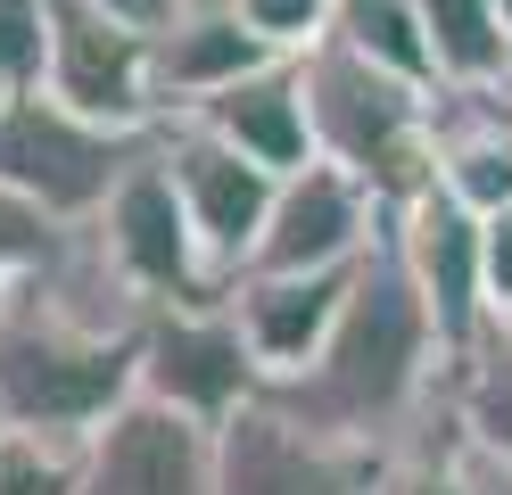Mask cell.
<instances>
[{
	"label": "cell",
	"mask_w": 512,
	"mask_h": 495,
	"mask_svg": "<svg viewBox=\"0 0 512 495\" xmlns=\"http://www.w3.org/2000/svg\"><path fill=\"white\" fill-rule=\"evenodd\" d=\"M141 322L149 306L108 273V256L75 223V240L42 273L0 289V421L91 438L133 396Z\"/></svg>",
	"instance_id": "obj_1"
},
{
	"label": "cell",
	"mask_w": 512,
	"mask_h": 495,
	"mask_svg": "<svg viewBox=\"0 0 512 495\" xmlns=\"http://www.w3.org/2000/svg\"><path fill=\"white\" fill-rule=\"evenodd\" d=\"M446 372H455V347L438 339V322L422 314L413 281L397 273L389 240H380L356 281H347V306L331 322L323 355L306 363L298 380L265 388L290 421L323 429L339 446H364V454H397L413 438L455 421L446 405Z\"/></svg>",
	"instance_id": "obj_2"
},
{
	"label": "cell",
	"mask_w": 512,
	"mask_h": 495,
	"mask_svg": "<svg viewBox=\"0 0 512 495\" xmlns=\"http://www.w3.org/2000/svg\"><path fill=\"white\" fill-rule=\"evenodd\" d=\"M298 91H306V132L314 157L356 174L380 207H405V198L438 190V141H430V99L438 83L389 75V66L356 58L347 42H314L298 58Z\"/></svg>",
	"instance_id": "obj_3"
},
{
	"label": "cell",
	"mask_w": 512,
	"mask_h": 495,
	"mask_svg": "<svg viewBox=\"0 0 512 495\" xmlns=\"http://www.w3.org/2000/svg\"><path fill=\"white\" fill-rule=\"evenodd\" d=\"M83 231H91V248L108 256V273L133 289L141 306H207V297L232 289L207 264L199 231H190V215H182V190L166 174V157H157V132H149V149L116 174V190L100 198V215H91Z\"/></svg>",
	"instance_id": "obj_4"
},
{
	"label": "cell",
	"mask_w": 512,
	"mask_h": 495,
	"mask_svg": "<svg viewBox=\"0 0 512 495\" xmlns=\"http://www.w3.org/2000/svg\"><path fill=\"white\" fill-rule=\"evenodd\" d=\"M149 141L133 132H100L75 108H58L50 91H9L0 99V190H17L25 207H42L50 223H91L116 174Z\"/></svg>",
	"instance_id": "obj_5"
},
{
	"label": "cell",
	"mask_w": 512,
	"mask_h": 495,
	"mask_svg": "<svg viewBox=\"0 0 512 495\" xmlns=\"http://www.w3.org/2000/svg\"><path fill=\"white\" fill-rule=\"evenodd\" d=\"M133 396L223 429L232 413H248L256 396H265V372H256V355H248V339H240V322H232L223 297H207V306H149Z\"/></svg>",
	"instance_id": "obj_6"
},
{
	"label": "cell",
	"mask_w": 512,
	"mask_h": 495,
	"mask_svg": "<svg viewBox=\"0 0 512 495\" xmlns=\"http://www.w3.org/2000/svg\"><path fill=\"white\" fill-rule=\"evenodd\" d=\"M42 91L58 108H75L83 124L100 132H133L149 141L166 108H157V66H149V33L124 25L91 0H50V66Z\"/></svg>",
	"instance_id": "obj_7"
},
{
	"label": "cell",
	"mask_w": 512,
	"mask_h": 495,
	"mask_svg": "<svg viewBox=\"0 0 512 495\" xmlns=\"http://www.w3.org/2000/svg\"><path fill=\"white\" fill-rule=\"evenodd\" d=\"M380 231H389V207L356 174L314 157V165L273 182V207H265L248 273H356L380 248Z\"/></svg>",
	"instance_id": "obj_8"
},
{
	"label": "cell",
	"mask_w": 512,
	"mask_h": 495,
	"mask_svg": "<svg viewBox=\"0 0 512 495\" xmlns=\"http://www.w3.org/2000/svg\"><path fill=\"white\" fill-rule=\"evenodd\" d=\"M372 479L380 454L290 421L273 396L215 429V495H372Z\"/></svg>",
	"instance_id": "obj_9"
},
{
	"label": "cell",
	"mask_w": 512,
	"mask_h": 495,
	"mask_svg": "<svg viewBox=\"0 0 512 495\" xmlns=\"http://www.w3.org/2000/svg\"><path fill=\"white\" fill-rule=\"evenodd\" d=\"M157 157H166V174L182 190V215L199 231L207 264L223 281H240L248 256H256V231H265V207H273V174L248 165L240 149H223L215 132H199L190 116L157 124Z\"/></svg>",
	"instance_id": "obj_10"
},
{
	"label": "cell",
	"mask_w": 512,
	"mask_h": 495,
	"mask_svg": "<svg viewBox=\"0 0 512 495\" xmlns=\"http://www.w3.org/2000/svg\"><path fill=\"white\" fill-rule=\"evenodd\" d=\"M83 495H215V429L124 396L83 438Z\"/></svg>",
	"instance_id": "obj_11"
},
{
	"label": "cell",
	"mask_w": 512,
	"mask_h": 495,
	"mask_svg": "<svg viewBox=\"0 0 512 495\" xmlns=\"http://www.w3.org/2000/svg\"><path fill=\"white\" fill-rule=\"evenodd\" d=\"M389 256L397 273L413 281V297H422V314L438 322L446 347H471L479 322H488V273H479V215H463L446 190H422L405 198V207L389 215Z\"/></svg>",
	"instance_id": "obj_12"
},
{
	"label": "cell",
	"mask_w": 512,
	"mask_h": 495,
	"mask_svg": "<svg viewBox=\"0 0 512 495\" xmlns=\"http://www.w3.org/2000/svg\"><path fill=\"white\" fill-rule=\"evenodd\" d=\"M430 141H438V190L463 215L512 207V83H438L430 99Z\"/></svg>",
	"instance_id": "obj_13"
},
{
	"label": "cell",
	"mask_w": 512,
	"mask_h": 495,
	"mask_svg": "<svg viewBox=\"0 0 512 495\" xmlns=\"http://www.w3.org/2000/svg\"><path fill=\"white\" fill-rule=\"evenodd\" d=\"M347 281L356 273H240L232 289H223V306H232L240 339L256 355V372H265V388L298 380L314 355H323L331 322L347 306Z\"/></svg>",
	"instance_id": "obj_14"
},
{
	"label": "cell",
	"mask_w": 512,
	"mask_h": 495,
	"mask_svg": "<svg viewBox=\"0 0 512 495\" xmlns=\"http://www.w3.org/2000/svg\"><path fill=\"white\" fill-rule=\"evenodd\" d=\"M149 66H157V108L174 124V116L199 108V99L232 91L256 66H273V50L248 33V17L232 0H182V9L149 33Z\"/></svg>",
	"instance_id": "obj_15"
},
{
	"label": "cell",
	"mask_w": 512,
	"mask_h": 495,
	"mask_svg": "<svg viewBox=\"0 0 512 495\" xmlns=\"http://www.w3.org/2000/svg\"><path fill=\"white\" fill-rule=\"evenodd\" d=\"M190 124L215 132L223 149H240L248 165H265V174H298V165H314V132H306V91H298V58H273L256 66V75H240L232 91H215L190 108Z\"/></svg>",
	"instance_id": "obj_16"
},
{
	"label": "cell",
	"mask_w": 512,
	"mask_h": 495,
	"mask_svg": "<svg viewBox=\"0 0 512 495\" xmlns=\"http://www.w3.org/2000/svg\"><path fill=\"white\" fill-rule=\"evenodd\" d=\"M446 405H455L463 446L512 471V314H488V322H479V339L455 355V372H446Z\"/></svg>",
	"instance_id": "obj_17"
},
{
	"label": "cell",
	"mask_w": 512,
	"mask_h": 495,
	"mask_svg": "<svg viewBox=\"0 0 512 495\" xmlns=\"http://www.w3.org/2000/svg\"><path fill=\"white\" fill-rule=\"evenodd\" d=\"M323 42H347L356 58L389 66V75H413V83H438V58H430V33L405 0H339L331 9V33Z\"/></svg>",
	"instance_id": "obj_18"
},
{
	"label": "cell",
	"mask_w": 512,
	"mask_h": 495,
	"mask_svg": "<svg viewBox=\"0 0 512 495\" xmlns=\"http://www.w3.org/2000/svg\"><path fill=\"white\" fill-rule=\"evenodd\" d=\"M430 33V58H438V83H479V75H504V25H496V0H405Z\"/></svg>",
	"instance_id": "obj_19"
},
{
	"label": "cell",
	"mask_w": 512,
	"mask_h": 495,
	"mask_svg": "<svg viewBox=\"0 0 512 495\" xmlns=\"http://www.w3.org/2000/svg\"><path fill=\"white\" fill-rule=\"evenodd\" d=\"M0 495H83V438L0 421Z\"/></svg>",
	"instance_id": "obj_20"
},
{
	"label": "cell",
	"mask_w": 512,
	"mask_h": 495,
	"mask_svg": "<svg viewBox=\"0 0 512 495\" xmlns=\"http://www.w3.org/2000/svg\"><path fill=\"white\" fill-rule=\"evenodd\" d=\"M372 495H471V479H463V429L446 421V429H430V438L380 454Z\"/></svg>",
	"instance_id": "obj_21"
},
{
	"label": "cell",
	"mask_w": 512,
	"mask_h": 495,
	"mask_svg": "<svg viewBox=\"0 0 512 495\" xmlns=\"http://www.w3.org/2000/svg\"><path fill=\"white\" fill-rule=\"evenodd\" d=\"M67 240H75V223H50L42 207H25L17 190H0V289H17L25 273H42Z\"/></svg>",
	"instance_id": "obj_22"
},
{
	"label": "cell",
	"mask_w": 512,
	"mask_h": 495,
	"mask_svg": "<svg viewBox=\"0 0 512 495\" xmlns=\"http://www.w3.org/2000/svg\"><path fill=\"white\" fill-rule=\"evenodd\" d=\"M50 66V0H0V99L42 91Z\"/></svg>",
	"instance_id": "obj_23"
},
{
	"label": "cell",
	"mask_w": 512,
	"mask_h": 495,
	"mask_svg": "<svg viewBox=\"0 0 512 495\" xmlns=\"http://www.w3.org/2000/svg\"><path fill=\"white\" fill-rule=\"evenodd\" d=\"M232 9L248 17V33H256L273 58H306V50L331 33V9H339V0H232Z\"/></svg>",
	"instance_id": "obj_24"
},
{
	"label": "cell",
	"mask_w": 512,
	"mask_h": 495,
	"mask_svg": "<svg viewBox=\"0 0 512 495\" xmlns=\"http://www.w3.org/2000/svg\"><path fill=\"white\" fill-rule=\"evenodd\" d=\"M479 273H488V314H512V207L479 215Z\"/></svg>",
	"instance_id": "obj_25"
},
{
	"label": "cell",
	"mask_w": 512,
	"mask_h": 495,
	"mask_svg": "<svg viewBox=\"0 0 512 495\" xmlns=\"http://www.w3.org/2000/svg\"><path fill=\"white\" fill-rule=\"evenodd\" d=\"M91 9H108V17H124V25H141V33H157V25H166V17L182 9V0H91Z\"/></svg>",
	"instance_id": "obj_26"
},
{
	"label": "cell",
	"mask_w": 512,
	"mask_h": 495,
	"mask_svg": "<svg viewBox=\"0 0 512 495\" xmlns=\"http://www.w3.org/2000/svg\"><path fill=\"white\" fill-rule=\"evenodd\" d=\"M496 25H504V42H512V0H496Z\"/></svg>",
	"instance_id": "obj_27"
},
{
	"label": "cell",
	"mask_w": 512,
	"mask_h": 495,
	"mask_svg": "<svg viewBox=\"0 0 512 495\" xmlns=\"http://www.w3.org/2000/svg\"><path fill=\"white\" fill-rule=\"evenodd\" d=\"M504 83H512V42H504Z\"/></svg>",
	"instance_id": "obj_28"
}]
</instances>
